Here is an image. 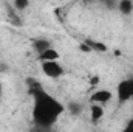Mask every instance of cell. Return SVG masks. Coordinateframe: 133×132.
I'll use <instances>...</instances> for the list:
<instances>
[{
	"mask_svg": "<svg viewBox=\"0 0 133 132\" xmlns=\"http://www.w3.org/2000/svg\"><path fill=\"white\" fill-rule=\"evenodd\" d=\"M111 99H113V93H111L110 90H107V89H98V90L93 92L91 97H90V101H91L93 104H101V106H105V104L110 103Z\"/></svg>",
	"mask_w": 133,
	"mask_h": 132,
	"instance_id": "277c9868",
	"label": "cell"
},
{
	"mask_svg": "<svg viewBox=\"0 0 133 132\" xmlns=\"http://www.w3.org/2000/svg\"><path fill=\"white\" fill-rule=\"evenodd\" d=\"M122 132H133V117L124 124V129H122Z\"/></svg>",
	"mask_w": 133,
	"mask_h": 132,
	"instance_id": "8fae6325",
	"label": "cell"
},
{
	"mask_svg": "<svg viewBox=\"0 0 133 132\" xmlns=\"http://www.w3.org/2000/svg\"><path fill=\"white\" fill-rule=\"evenodd\" d=\"M64 110H65L64 104L53 98L50 93L43 92L42 89H37L34 92L33 118L36 124L48 128L64 113Z\"/></svg>",
	"mask_w": 133,
	"mask_h": 132,
	"instance_id": "6da1fadb",
	"label": "cell"
},
{
	"mask_svg": "<svg viewBox=\"0 0 133 132\" xmlns=\"http://www.w3.org/2000/svg\"><path fill=\"white\" fill-rule=\"evenodd\" d=\"M85 45L90 48V51H105L107 50V47L104 45V44H98V42H95V40H85Z\"/></svg>",
	"mask_w": 133,
	"mask_h": 132,
	"instance_id": "9c48e42d",
	"label": "cell"
},
{
	"mask_svg": "<svg viewBox=\"0 0 133 132\" xmlns=\"http://www.w3.org/2000/svg\"><path fill=\"white\" fill-rule=\"evenodd\" d=\"M48 48H51V44L48 42V40H45V39H37L36 42H34V50L40 55V53H43L45 50H48Z\"/></svg>",
	"mask_w": 133,
	"mask_h": 132,
	"instance_id": "ba28073f",
	"label": "cell"
},
{
	"mask_svg": "<svg viewBox=\"0 0 133 132\" xmlns=\"http://www.w3.org/2000/svg\"><path fill=\"white\" fill-rule=\"evenodd\" d=\"M118 9L122 13V14H130L133 11V2L132 0H121V2H118Z\"/></svg>",
	"mask_w": 133,
	"mask_h": 132,
	"instance_id": "52a82bcc",
	"label": "cell"
},
{
	"mask_svg": "<svg viewBox=\"0 0 133 132\" xmlns=\"http://www.w3.org/2000/svg\"><path fill=\"white\" fill-rule=\"evenodd\" d=\"M59 59H61V55H59V51H57L56 48H53V47L39 55V61H40V62H50V61H59Z\"/></svg>",
	"mask_w": 133,
	"mask_h": 132,
	"instance_id": "5b68a950",
	"label": "cell"
},
{
	"mask_svg": "<svg viewBox=\"0 0 133 132\" xmlns=\"http://www.w3.org/2000/svg\"><path fill=\"white\" fill-rule=\"evenodd\" d=\"M104 115H105L104 106H101V104H91V107H90V118H91L93 123L101 121L104 118Z\"/></svg>",
	"mask_w": 133,
	"mask_h": 132,
	"instance_id": "8992f818",
	"label": "cell"
},
{
	"mask_svg": "<svg viewBox=\"0 0 133 132\" xmlns=\"http://www.w3.org/2000/svg\"><path fill=\"white\" fill-rule=\"evenodd\" d=\"M40 68L45 76L51 79H57L64 75V67L59 64V61H50V62H40Z\"/></svg>",
	"mask_w": 133,
	"mask_h": 132,
	"instance_id": "3957f363",
	"label": "cell"
},
{
	"mask_svg": "<svg viewBox=\"0 0 133 132\" xmlns=\"http://www.w3.org/2000/svg\"><path fill=\"white\" fill-rule=\"evenodd\" d=\"M3 95V84H2V81H0V97Z\"/></svg>",
	"mask_w": 133,
	"mask_h": 132,
	"instance_id": "7c38bea8",
	"label": "cell"
},
{
	"mask_svg": "<svg viewBox=\"0 0 133 132\" xmlns=\"http://www.w3.org/2000/svg\"><path fill=\"white\" fill-rule=\"evenodd\" d=\"M12 5H14V8H16L17 11H20V9H25V8H28V6H30V3H28L26 0H16Z\"/></svg>",
	"mask_w": 133,
	"mask_h": 132,
	"instance_id": "30bf717a",
	"label": "cell"
},
{
	"mask_svg": "<svg viewBox=\"0 0 133 132\" xmlns=\"http://www.w3.org/2000/svg\"><path fill=\"white\" fill-rule=\"evenodd\" d=\"M116 98L119 104H125L133 99V79H124L116 87Z\"/></svg>",
	"mask_w": 133,
	"mask_h": 132,
	"instance_id": "7a4b0ae2",
	"label": "cell"
}]
</instances>
